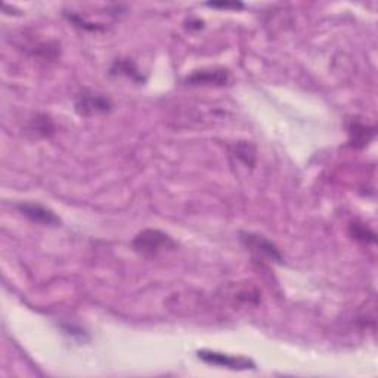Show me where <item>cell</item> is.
<instances>
[{
  "label": "cell",
  "mask_w": 378,
  "mask_h": 378,
  "mask_svg": "<svg viewBox=\"0 0 378 378\" xmlns=\"http://www.w3.org/2000/svg\"><path fill=\"white\" fill-rule=\"evenodd\" d=\"M131 245H134L135 252L146 257H156L161 253L172 252L178 247L176 241L172 237L158 230H145L139 232L135 237L134 242H131Z\"/></svg>",
  "instance_id": "1"
},
{
  "label": "cell",
  "mask_w": 378,
  "mask_h": 378,
  "mask_svg": "<svg viewBox=\"0 0 378 378\" xmlns=\"http://www.w3.org/2000/svg\"><path fill=\"white\" fill-rule=\"evenodd\" d=\"M242 244L247 247L253 254H256L260 259H266L269 261L282 263L284 257L275 244H272L268 238L263 235L253 234V232H241L239 234Z\"/></svg>",
  "instance_id": "2"
},
{
  "label": "cell",
  "mask_w": 378,
  "mask_h": 378,
  "mask_svg": "<svg viewBox=\"0 0 378 378\" xmlns=\"http://www.w3.org/2000/svg\"><path fill=\"white\" fill-rule=\"evenodd\" d=\"M111 101L101 93L85 90L79 93L77 98H75V111H77L82 117L104 114V112L111 111Z\"/></svg>",
  "instance_id": "3"
},
{
  "label": "cell",
  "mask_w": 378,
  "mask_h": 378,
  "mask_svg": "<svg viewBox=\"0 0 378 378\" xmlns=\"http://www.w3.org/2000/svg\"><path fill=\"white\" fill-rule=\"evenodd\" d=\"M198 357L202 362L210 364V365H217V367H225L230 369H254L256 365L253 361L247 357H241V356H231V355H225L219 352H212V350H200L197 352Z\"/></svg>",
  "instance_id": "4"
},
{
  "label": "cell",
  "mask_w": 378,
  "mask_h": 378,
  "mask_svg": "<svg viewBox=\"0 0 378 378\" xmlns=\"http://www.w3.org/2000/svg\"><path fill=\"white\" fill-rule=\"evenodd\" d=\"M21 215L28 217L34 223H40L45 226H60L61 219L56 216L52 210L46 209L42 204L37 202H21L16 205Z\"/></svg>",
  "instance_id": "5"
},
{
  "label": "cell",
  "mask_w": 378,
  "mask_h": 378,
  "mask_svg": "<svg viewBox=\"0 0 378 378\" xmlns=\"http://www.w3.org/2000/svg\"><path fill=\"white\" fill-rule=\"evenodd\" d=\"M230 82V72L223 68L198 70L185 79L186 85H215L223 86Z\"/></svg>",
  "instance_id": "6"
},
{
  "label": "cell",
  "mask_w": 378,
  "mask_h": 378,
  "mask_svg": "<svg viewBox=\"0 0 378 378\" xmlns=\"http://www.w3.org/2000/svg\"><path fill=\"white\" fill-rule=\"evenodd\" d=\"M350 134H352L353 145L364 146L365 144H368V141L372 139L374 129H369L368 126L362 124V123L353 122L352 126H350Z\"/></svg>",
  "instance_id": "7"
},
{
  "label": "cell",
  "mask_w": 378,
  "mask_h": 378,
  "mask_svg": "<svg viewBox=\"0 0 378 378\" xmlns=\"http://www.w3.org/2000/svg\"><path fill=\"white\" fill-rule=\"evenodd\" d=\"M235 157L239 158L245 166H253L256 160V151L250 144L235 145Z\"/></svg>",
  "instance_id": "8"
},
{
  "label": "cell",
  "mask_w": 378,
  "mask_h": 378,
  "mask_svg": "<svg viewBox=\"0 0 378 378\" xmlns=\"http://www.w3.org/2000/svg\"><path fill=\"white\" fill-rule=\"evenodd\" d=\"M352 234L355 235L356 239H361L364 242H374L375 241V234L364 225L353 223L352 225Z\"/></svg>",
  "instance_id": "9"
},
{
  "label": "cell",
  "mask_w": 378,
  "mask_h": 378,
  "mask_svg": "<svg viewBox=\"0 0 378 378\" xmlns=\"http://www.w3.org/2000/svg\"><path fill=\"white\" fill-rule=\"evenodd\" d=\"M209 6L212 8H226V9H230V8H234V9H241L244 5L239 4V2H213V4H207Z\"/></svg>",
  "instance_id": "10"
}]
</instances>
